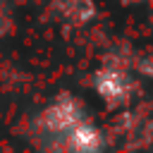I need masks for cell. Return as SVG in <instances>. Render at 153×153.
Returning <instances> with one entry per match:
<instances>
[{"label": "cell", "instance_id": "obj_7", "mask_svg": "<svg viewBox=\"0 0 153 153\" xmlns=\"http://www.w3.org/2000/svg\"><path fill=\"white\" fill-rule=\"evenodd\" d=\"M151 148H153V139H151Z\"/></svg>", "mask_w": 153, "mask_h": 153}, {"label": "cell", "instance_id": "obj_2", "mask_svg": "<svg viewBox=\"0 0 153 153\" xmlns=\"http://www.w3.org/2000/svg\"><path fill=\"white\" fill-rule=\"evenodd\" d=\"M91 86H93L96 96L110 110L127 105L131 100V91H134V84H131L127 67H117V65H110V62H105L103 67H98L93 72Z\"/></svg>", "mask_w": 153, "mask_h": 153}, {"label": "cell", "instance_id": "obj_4", "mask_svg": "<svg viewBox=\"0 0 153 153\" xmlns=\"http://www.w3.org/2000/svg\"><path fill=\"white\" fill-rule=\"evenodd\" d=\"M57 5L62 10V14L76 26L88 24L96 14V5L91 0H57Z\"/></svg>", "mask_w": 153, "mask_h": 153}, {"label": "cell", "instance_id": "obj_6", "mask_svg": "<svg viewBox=\"0 0 153 153\" xmlns=\"http://www.w3.org/2000/svg\"><path fill=\"white\" fill-rule=\"evenodd\" d=\"M124 2H141V0H124Z\"/></svg>", "mask_w": 153, "mask_h": 153}, {"label": "cell", "instance_id": "obj_3", "mask_svg": "<svg viewBox=\"0 0 153 153\" xmlns=\"http://www.w3.org/2000/svg\"><path fill=\"white\" fill-rule=\"evenodd\" d=\"M55 148H62L69 153H98L105 148V134L88 120H81L57 141Z\"/></svg>", "mask_w": 153, "mask_h": 153}, {"label": "cell", "instance_id": "obj_1", "mask_svg": "<svg viewBox=\"0 0 153 153\" xmlns=\"http://www.w3.org/2000/svg\"><path fill=\"white\" fill-rule=\"evenodd\" d=\"M81 120H86L81 103H79L76 98H72L69 93H60L53 103H48V105L38 112V117H36V129H38L43 136L55 139V143H53V148H55L57 141H60L76 122H81Z\"/></svg>", "mask_w": 153, "mask_h": 153}, {"label": "cell", "instance_id": "obj_5", "mask_svg": "<svg viewBox=\"0 0 153 153\" xmlns=\"http://www.w3.org/2000/svg\"><path fill=\"white\" fill-rule=\"evenodd\" d=\"M134 69H136L141 76H146V79H153V53H146V55H141V57L134 62Z\"/></svg>", "mask_w": 153, "mask_h": 153}]
</instances>
